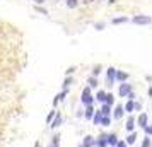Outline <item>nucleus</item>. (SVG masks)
Wrapping results in <instances>:
<instances>
[{
    "instance_id": "obj_25",
    "label": "nucleus",
    "mask_w": 152,
    "mask_h": 147,
    "mask_svg": "<svg viewBox=\"0 0 152 147\" xmlns=\"http://www.w3.org/2000/svg\"><path fill=\"white\" fill-rule=\"evenodd\" d=\"M67 5H69V7H72V9H74V7H75V5H77V0H67Z\"/></svg>"
},
{
    "instance_id": "obj_34",
    "label": "nucleus",
    "mask_w": 152,
    "mask_h": 147,
    "mask_svg": "<svg viewBox=\"0 0 152 147\" xmlns=\"http://www.w3.org/2000/svg\"><path fill=\"white\" fill-rule=\"evenodd\" d=\"M34 2H39V4H41V2H43V0H34Z\"/></svg>"
},
{
    "instance_id": "obj_8",
    "label": "nucleus",
    "mask_w": 152,
    "mask_h": 147,
    "mask_svg": "<svg viewBox=\"0 0 152 147\" xmlns=\"http://www.w3.org/2000/svg\"><path fill=\"white\" fill-rule=\"evenodd\" d=\"M94 144H96V142H94V139H92L91 135H87V137L84 139V142H82V146H84V147H92Z\"/></svg>"
},
{
    "instance_id": "obj_22",
    "label": "nucleus",
    "mask_w": 152,
    "mask_h": 147,
    "mask_svg": "<svg viewBox=\"0 0 152 147\" xmlns=\"http://www.w3.org/2000/svg\"><path fill=\"white\" fill-rule=\"evenodd\" d=\"M89 86H91V87H96V86H97L96 77H91V79H89Z\"/></svg>"
},
{
    "instance_id": "obj_20",
    "label": "nucleus",
    "mask_w": 152,
    "mask_h": 147,
    "mask_svg": "<svg viewBox=\"0 0 152 147\" xmlns=\"http://www.w3.org/2000/svg\"><path fill=\"white\" fill-rule=\"evenodd\" d=\"M56 116V111H50V115L46 116V123H51V120H55Z\"/></svg>"
},
{
    "instance_id": "obj_27",
    "label": "nucleus",
    "mask_w": 152,
    "mask_h": 147,
    "mask_svg": "<svg viewBox=\"0 0 152 147\" xmlns=\"http://www.w3.org/2000/svg\"><path fill=\"white\" fill-rule=\"evenodd\" d=\"M115 24H120V22H126V17H118V19H115Z\"/></svg>"
},
{
    "instance_id": "obj_1",
    "label": "nucleus",
    "mask_w": 152,
    "mask_h": 147,
    "mask_svg": "<svg viewBox=\"0 0 152 147\" xmlns=\"http://www.w3.org/2000/svg\"><path fill=\"white\" fill-rule=\"evenodd\" d=\"M82 103L86 106H92V96H91V89L86 87L82 91Z\"/></svg>"
},
{
    "instance_id": "obj_17",
    "label": "nucleus",
    "mask_w": 152,
    "mask_h": 147,
    "mask_svg": "<svg viewBox=\"0 0 152 147\" xmlns=\"http://www.w3.org/2000/svg\"><path fill=\"white\" fill-rule=\"evenodd\" d=\"M116 79L118 80H126V79H128V74H125V72H116Z\"/></svg>"
},
{
    "instance_id": "obj_26",
    "label": "nucleus",
    "mask_w": 152,
    "mask_h": 147,
    "mask_svg": "<svg viewBox=\"0 0 152 147\" xmlns=\"http://www.w3.org/2000/svg\"><path fill=\"white\" fill-rule=\"evenodd\" d=\"M144 132L147 133V137H149V135H152V125H151V127H145V128H144Z\"/></svg>"
},
{
    "instance_id": "obj_21",
    "label": "nucleus",
    "mask_w": 152,
    "mask_h": 147,
    "mask_svg": "<svg viewBox=\"0 0 152 147\" xmlns=\"http://www.w3.org/2000/svg\"><path fill=\"white\" fill-rule=\"evenodd\" d=\"M113 101H115V98H113V94H108V98H106V103H104V105L111 106V105H113Z\"/></svg>"
},
{
    "instance_id": "obj_3",
    "label": "nucleus",
    "mask_w": 152,
    "mask_h": 147,
    "mask_svg": "<svg viewBox=\"0 0 152 147\" xmlns=\"http://www.w3.org/2000/svg\"><path fill=\"white\" fill-rule=\"evenodd\" d=\"M132 92V87H130V84H121L120 86V96L123 98V96H128Z\"/></svg>"
},
{
    "instance_id": "obj_28",
    "label": "nucleus",
    "mask_w": 152,
    "mask_h": 147,
    "mask_svg": "<svg viewBox=\"0 0 152 147\" xmlns=\"http://www.w3.org/2000/svg\"><path fill=\"white\" fill-rule=\"evenodd\" d=\"M70 84H72V79L67 77V79H65V82H63V87H67V86H70Z\"/></svg>"
},
{
    "instance_id": "obj_5",
    "label": "nucleus",
    "mask_w": 152,
    "mask_h": 147,
    "mask_svg": "<svg viewBox=\"0 0 152 147\" xmlns=\"http://www.w3.org/2000/svg\"><path fill=\"white\" fill-rule=\"evenodd\" d=\"M147 121H149V118H147V115H145V113H142V115L137 118V123L142 127V128H145V127H147Z\"/></svg>"
},
{
    "instance_id": "obj_6",
    "label": "nucleus",
    "mask_w": 152,
    "mask_h": 147,
    "mask_svg": "<svg viewBox=\"0 0 152 147\" xmlns=\"http://www.w3.org/2000/svg\"><path fill=\"white\" fill-rule=\"evenodd\" d=\"M115 77H116V70L113 69V67H110V69H108V74H106V80H108V82H113Z\"/></svg>"
},
{
    "instance_id": "obj_29",
    "label": "nucleus",
    "mask_w": 152,
    "mask_h": 147,
    "mask_svg": "<svg viewBox=\"0 0 152 147\" xmlns=\"http://www.w3.org/2000/svg\"><path fill=\"white\" fill-rule=\"evenodd\" d=\"M126 146H128V144H126V142H123V140H120V142L116 144V147H126Z\"/></svg>"
},
{
    "instance_id": "obj_31",
    "label": "nucleus",
    "mask_w": 152,
    "mask_h": 147,
    "mask_svg": "<svg viewBox=\"0 0 152 147\" xmlns=\"http://www.w3.org/2000/svg\"><path fill=\"white\" fill-rule=\"evenodd\" d=\"M92 2H96V0H84V4H87V5H89V4H92Z\"/></svg>"
},
{
    "instance_id": "obj_2",
    "label": "nucleus",
    "mask_w": 152,
    "mask_h": 147,
    "mask_svg": "<svg viewBox=\"0 0 152 147\" xmlns=\"http://www.w3.org/2000/svg\"><path fill=\"white\" fill-rule=\"evenodd\" d=\"M133 22H135V24H151L152 19L149 15H135V17H133Z\"/></svg>"
},
{
    "instance_id": "obj_24",
    "label": "nucleus",
    "mask_w": 152,
    "mask_h": 147,
    "mask_svg": "<svg viewBox=\"0 0 152 147\" xmlns=\"http://www.w3.org/2000/svg\"><path fill=\"white\" fill-rule=\"evenodd\" d=\"M142 147H151V139L147 137V139H144V142H142Z\"/></svg>"
},
{
    "instance_id": "obj_19",
    "label": "nucleus",
    "mask_w": 152,
    "mask_h": 147,
    "mask_svg": "<svg viewBox=\"0 0 152 147\" xmlns=\"http://www.w3.org/2000/svg\"><path fill=\"white\" fill-rule=\"evenodd\" d=\"M101 125H103V127H110V125H111V118H110V116H103Z\"/></svg>"
},
{
    "instance_id": "obj_14",
    "label": "nucleus",
    "mask_w": 152,
    "mask_h": 147,
    "mask_svg": "<svg viewBox=\"0 0 152 147\" xmlns=\"http://www.w3.org/2000/svg\"><path fill=\"white\" fill-rule=\"evenodd\" d=\"M101 113H103V116H110V113H111V106L103 105V108H101Z\"/></svg>"
},
{
    "instance_id": "obj_15",
    "label": "nucleus",
    "mask_w": 152,
    "mask_h": 147,
    "mask_svg": "<svg viewBox=\"0 0 152 147\" xmlns=\"http://www.w3.org/2000/svg\"><path fill=\"white\" fill-rule=\"evenodd\" d=\"M133 110H135V103H133V101H128V103L125 105V111L132 113V111H133Z\"/></svg>"
},
{
    "instance_id": "obj_13",
    "label": "nucleus",
    "mask_w": 152,
    "mask_h": 147,
    "mask_svg": "<svg viewBox=\"0 0 152 147\" xmlns=\"http://www.w3.org/2000/svg\"><path fill=\"white\" fill-rule=\"evenodd\" d=\"M135 140H137V133H130V135L126 137V140H125V142L130 146V144H135Z\"/></svg>"
},
{
    "instance_id": "obj_9",
    "label": "nucleus",
    "mask_w": 152,
    "mask_h": 147,
    "mask_svg": "<svg viewBox=\"0 0 152 147\" xmlns=\"http://www.w3.org/2000/svg\"><path fill=\"white\" fill-rule=\"evenodd\" d=\"M123 111H125V108H123L121 105H120V106H116V108H115V118H118V120H120L121 116H123Z\"/></svg>"
},
{
    "instance_id": "obj_18",
    "label": "nucleus",
    "mask_w": 152,
    "mask_h": 147,
    "mask_svg": "<svg viewBox=\"0 0 152 147\" xmlns=\"http://www.w3.org/2000/svg\"><path fill=\"white\" fill-rule=\"evenodd\" d=\"M51 147H60V135H53V142Z\"/></svg>"
},
{
    "instance_id": "obj_33",
    "label": "nucleus",
    "mask_w": 152,
    "mask_h": 147,
    "mask_svg": "<svg viewBox=\"0 0 152 147\" xmlns=\"http://www.w3.org/2000/svg\"><path fill=\"white\" fill-rule=\"evenodd\" d=\"M149 94H151V96H152V89H149Z\"/></svg>"
},
{
    "instance_id": "obj_16",
    "label": "nucleus",
    "mask_w": 152,
    "mask_h": 147,
    "mask_svg": "<svg viewBox=\"0 0 152 147\" xmlns=\"http://www.w3.org/2000/svg\"><path fill=\"white\" fill-rule=\"evenodd\" d=\"M60 123H62V115H56L55 120H53V125H51V128H56V127H60Z\"/></svg>"
},
{
    "instance_id": "obj_7",
    "label": "nucleus",
    "mask_w": 152,
    "mask_h": 147,
    "mask_svg": "<svg viewBox=\"0 0 152 147\" xmlns=\"http://www.w3.org/2000/svg\"><path fill=\"white\" fill-rule=\"evenodd\" d=\"M101 121H103V113H101V110H99V111H96V115H94L92 123H94V125H101Z\"/></svg>"
},
{
    "instance_id": "obj_4",
    "label": "nucleus",
    "mask_w": 152,
    "mask_h": 147,
    "mask_svg": "<svg viewBox=\"0 0 152 147\" xmlns=\"http://www.w3.org/2000/svg\"><path fill=\"white\" fill-rule=\"evenodd\" d=\"M94 115H96V110H94L92 106H87V108H86V113H84L86 120H92L94 118Z\"/></svg>"
},
{
    "instance_id": "obj_30",
    "label": "nucleus",
    "mask_w": 152,
    "mask_h": 147,
    "mask_svg": "<svg viewBox=\"0 0 152 147\" xmlns=\"http://www.w3.org/2000/svg\"><path fill=\"white\" fill-rule=\"evenodd\" d=\"M128 99H130V101H133V99H135V94H133V92H130V94H128Z\"/></svg>"
},
{
    "instance_id": "obj_32",
    "label": "nucleus",
    "mask_w": 152,
    "mask_h": 147,
    "mask_svg": "<svg viewBox=\"0 0 152 147\" xmlns=\"http://www.w3.org/2000/svg\"><path fill=\"white\" fill-rule=\"evenodd\" d=\"M34 147H39V144H38V142H36V144H34Z\"/></svg>"
},
{
    "instance_id": "obj_10",
    "label": "nucleus",
    "mask_w": 152,
    "mask_h": 147,
    "mask_svg": "<svg viewBox=\"0 0 152 147\" xmlns=\"http://www.w3.org/2000/svg\"><path fill=\"white\" fill-rule=\"evenodd\" d=\"M118 142H120V140L116 139V135H115V133H110V135H108V144H110V146H115V147H116Z\"/></svg>"
},
{
    "instance_id": "obj_11",
    "label": "nucleus",
    "mask_w": 152,
    "mask_h": 147,
    "mask_svg": "<svg viewBox=\"0 0 152 147\" xmlns=\"http://www.w3.org/2000/svg\"><path fill=\"white\" fill-rule=\"evenodd\" d=\"M96 98H97V101H101V103H106V98H108V94H106L104 91H99Z\"/></svg>"
},
{
    "instance_id": "obj_12",
    "label": "nucleus",
    "mask_w": 152,
    "mask_h": 147,
    "mask_svg": "<svg viewBox=\"0 0 152 147\" xmlns=\"http://www.w3.org/2000/svg\"><path fill=\"white\" fill-rule=\"evenodd\" d=\"M133 128H135V120L128 118V121H126V130L128 132H133Z\"/></svg>"
},
{
    "instance_id": "obj_23",
    "label": "nucleus",
    "mask_w": 152,
    "mask_h": 147,
    "mask_svg": "<svg viewBox=\"0 0 152 147\" xmlns=\"http://www.w3.org/2000/svg\"><path fill=\"white\" fill-rule=\"evenodd\" d=\"M99 72H101V65H96V67H94V70H92V75L96 77V75L99 74Z\"/></svg>"
}]
</instances>
